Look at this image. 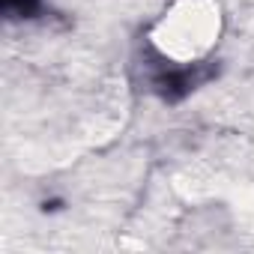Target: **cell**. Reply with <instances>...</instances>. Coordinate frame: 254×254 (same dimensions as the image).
<instances>
[{
	"mask_svg": "<svg viewBox=\"0 0 254 254\" xmlns=\"http://www.w3.org/2000/svg\"><path fill=\"white\" fill-rule=\"evenodd\" d=\"M42 6V0H3L6 18H33Z\"/></svg>",
	"mask_w": 254,
	"mask_h": 254,
	"instance_id": "2",
	"label": "cell"
},
{
	"mask_svg": "<svg viewBox=\"0 0 254 254\" xmlns=\"http://www.w3.org/2000/svg\"><path fill=\"white\" fill-rule=\"evenodd\" d=\"M203 78H209L206 69H159L153 75V84H156V93L168 102H180L183 96H189Z\"/></svg>",
	"mask_w": 254,
	"mask_h": 254,
	"instance_id": "1",
	"label": "cell"
}]
</instances>
